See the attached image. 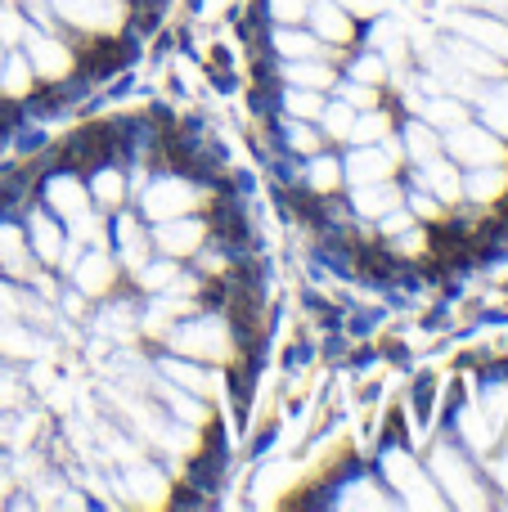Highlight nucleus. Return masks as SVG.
Returning <instances> with one entry per match:
<instances>
[{
  "instance_id": "obj_1",
  "label": "nucleus",
  "mask_w": 508,
  "mask_h": 512,
  "mask_svg": "<svg viewBox=\"0 0 508 512\" xmlns=\"http://www.w3.org/2000/svg\"><path fill=\"white\" fill-rule=\"evenodd\" d=\"M167 351L171 355H185V360H203V364H234L239 355V337H234L230 315H185L180 324L167 328Z\"/></svg>"
},
{
  "instance_id": "obj_2",
  "label": "nucleus",
  "mask_w": 508,
  "mask_h": 512,
  "mask_svg": "<svg viewBox=\"0 0 508 512\" xmlns=\"http://www.w3.org/2000/svg\"><path fill=\"white\" fill-rule=\"evenodd\" d=\"M216 194L207 189V180L180 176V171H158L140 194V216L144 221H171V216H189L194 207H212Z\"/></svg>"
},
{
  "instance_id": "obj_3",
  "label": "nucleus",
  "mask_w": 508,
  "mask_h": 512,
  "mask_svg": "<svg viewBox=\"0 0 508 512\" xmlns=\"http://www.w3.org/2000/svg\"><path fill=\"white\" fill-rule=\"evenodd\" d=\"M383 477L396 490V504L401 508H446V495L437 490L432 472H423V463L410 450H401V445H392L383 454Z\"/></svg>"
},
{
  "instance_id": "obj_4",
  "label": "nucleus",
  "mask_w": 508,
  "mask_h": 512,
  "mask_svg": "<svg viewBox=\"0 0 508 512\" xmlns=\"http://www.w3.org/2000/svg\"><path fill=\"white\" fill-rule=\"evenodd\" d=\"M428 472H432V481H437V490H446V504H455V508H482L486 504L473 463H468L455 445H432Z\"/></svg>"
},
{
  "instance_id": "obj_5",
  "label": "nucleus",
  "mask_w": 508,
  "mask_h": 512,
  "mask_svg": "<svg viewBox=\"0 0 508 512\" xmlns=\"http://www.w3.org/2000/svg\"><path fill=\"white\" fill-rule=\"evenodd\" d=\"M59 23L86 36H122L131 23V0H50Z\"/></svg>"
},
{
  "instance_id": "obj_6",
  "label": "nucleus",
  "mask_w": 508,
  "mask_h": 512,
  "mask_svg": "<svg viewBox=\"0 0 508 512\" xmlns=\"http://www.w3.org/2000/svg\"><path fill=\"white\" fill-rule=\"evenodd\" d=\"M23 54L32 63L36 81H50V86H63V81L77 77V50L68 41H59L54 32H41V27H27L23 36Z\"/></svg>"
},
{
  "instance_id": "obj_7",
  "label": "nucleus",
  "mask_w": 508,
  "mask_h": 512,
  "mask_svg": "<svg viewBox=\"0 0 508 512\" xmlns=\"http://www.w3.org/2000/svg\"><path fill=\"white\" fill-rule=\"evenodd\" d=\"M446 153L455 162H464V167H495V162H504V144L495 140L491 131H482V126L473 122H455L446 131Z\"/></svg>"
},
{
  "instance_id": "obj_8",
  "label": "nucleus",
  "mask_w": 508,
  "mask_h": 512,
  "mask_svg": "<svg viewBox=\"0 0 508 512\" xmlns=\"http://www.w3.org/2000/svg\"><path fill=\"white\" fill-rule=\"evenodd\" d=\"M149 239H153V248H158L162 256L189 261V256L212 239V230H207V221H198V216L189 212V216H171V221H153Z\"/></svg>"
},
{
  "instance_id": "obj_9",
  "label": "nucleus",
  "mask_w": 508,
  "mask_h": 512,
  "mask_svg": "<svg viewBox=\"0 0 508 512\" xmlns=\"http://www.w3.org/2000/svg\"><path fill=\"white\" fill-rule=\"evenodd\" d=\"M36 185H41V198H45V207H50L54 216H59L63 225L68 221H77L81 212H90V189L81 185V176L77 171H45L41 180H36Z\"/></svg>"
},
{
  "instance_id": "obj_10",
  "label": "nucleus",
  "mask_w": 508,
  "mask_h": 512,
  "mask_svg": "<svg viewBox=\"0 0 508 512\" xmlns=\"http://www.w3.org/2000/svg\"><path fill=\"white\" fill-rule=\"evenodd\" d=\"M23 230H27V248H32L36 265H59L63 256V243H68V230H63V221L50 212V207H27L23 216Z\"/></svg>"
},
{
  "instance_id": "obj_11",
  "label": "nucleus",
  "mask_w": 508,
  "mask_h": 512,
  "mask_svg": "<svg viewBox=\"0 0 508 512\" xmlns=\"http://www.w3.org/2000/svg\"><path fill=\"white\" fill-rule=\"evenodd\" d=\"M68 283L81 297H104L117 283V256L108 248H81V256L68 265Z\"/></svg>"
},
{
  "instance_id": "obj_12",
  "label": "nucleus",
  "mask_w": 508,
  "mask_h": 512,
  "mask_svg": "<svg viewBox=\"0 0 508 512\" xmlns=\"http://www.w3.org/2000/svg\"><path fill=\"white\" fill-rule=\"evenodd\" d=\"M117 490H126V504L158 508V504H167V472L149 459H131V463H122Z\"/></svg>"
},
{
  "instance_id": "obj_13",
  "label": "nucleus",
  "mask_w": 508,
  "mask_h": 512,
  "mask_svg": "<svg viewBox=\"0 0 508 512\" xmlns=\"http://www.w3.org/2000/svg\"><path fill=\"white\" fill-rule=\"evenodd\" d=\"M396 167H401V162L387 149H378V144H351V149L342 153V180H347V189L374 185V180H392Z\"/></svg>"
},
{
  "instance_id": "obj_14",
  "label": "nucleus",
  "mask_w": 508,
  "mask_h": 512,
  "mask_svg": "<svg viewBox=\"0 0 508 512\" xmlns=\"http://www.w3.org/2000/svg\"><path fill=\"white\" fill-rule=\"evenodd\" d=\"M36 270H41V265H36L32 248H27V230L14 216H0V274L14 283H32Z\"/></svg>"
},
{
  "instance_id": "obj_15",
  "label": "nucleus",
  "mask_w": 508,
  "mask_h": 512,
  "mask_svg": "<svg viewBox=\"0 0 508 512\" xmlns=\"http://www.w3.org/2000/svg\"><path fill=\"white\" fill-rule=\"evenodd\" d=\"M153 369H158V378L176 382L180 391H194V396H203V400L221 396V373H212L203 360H185V355H162Z\"/></svg>"
},
{
  "instance_id": "obj_16",
  "label": "nucleus",
  "mask_w": 508,
  "mask_h": 512,
  "mask_svg": "<svg viewBox=\"0 0 508 512\" xmlns=\"http://www.w3.org/2000/svg\"><path fill=\"white\" fill-rule=\"evenodd\" d=\"M0 360H54V342L36 328H27L23 319L0 315Z\"/></svg>"
},
{
  "instance_id": "obj_17",
  "label": "nucleus",
  "mask_w": 508,
  "mask_h": 512,
  "mask_svg": "<svg viewBox=\"0 0 508 512\" xmlns=\"http://www.w3.org/2000/svg\"><path fill=\"white\" fill-rule=\"evenodd\" d=\"M306 27H311L324 45H351L356 41V18H351L338 0H311V9H306Z\"/></svg>"
},
{
  "instance_id": "obj_18",
  "label": "nucleus",
  "mask_w": 508,
  "mask_h": 512,
  "mask_svg": "<svg viewBox=\"0 0 508 512\" xmlns=\"http://www.w3.org/2000/svg\"><path fill=\"white\" fill-rule=\"evenodd\" d=\"M153 391H158V400L167 405V418H176V423H185V427H207L212 423V409H207V400L203 396H194V391H180L176 382H167V378H158L153 382Z\"/></svg>"
},
{
  "instance_id": "obj_19",
  "label": "nucleus",
  "mask_w": 508,
  "mask_h": 512,
  "mask_svg": "<svg viewBox=\"0 0 508 512\" xmlns=\"http://www.w3.org/2000/svg\"><path fill=\"white\" fill-rule=\"evenodd\" d=\"M401 185L396 180H374V185H351V216L356 221H378L392 207H401Z\"/></svg>"
},
{
  "instance_id": "obj_20",
  "label": "nucleus",
  "mask_w": 508,
  "mask_h": 512,
  "mask_svg": "<svg viewBox=\"0 0 508 512\" xmlns=\"http://www.w3.org/2000/svg\"><path fill=\"white\" fill-rule=\"evenodd\" d=\"M410 180H414L419 189H428V194L437 198V203H455V198L464 194V180H459V171L450 167V162L441 158V153H437V158L414 162V176H410Z\"/></svg>"
},
{
  "instance_id": "obj_21",
  "label": "nucleus",
  "mask_w": 508,
  "mask_h": 512,
  "mask_svg": "<svg viewBox=\"0 0 508 512\" xmlns=\"http://www.w3.org/2000/svg\"><path fill=\"white\" fill-rule=\"evenodd\" d=\"M113 239H117V265H126V270H140V265L149 261L153 239H149V230H144V216H131V212L117 216Z\"/></svg>"
},
{
  "instance_id": "obj_22",
  "label": "nucleus",
  "mask_w": 508,
  "mask_h": 512,
  "mask_svg": "<svg viewBox=\"0 0 508 512\" xmlns=\"http://www.w3.org/2000/svg\"><path fill=\"white\" fill-rule=\"evenodd\" d=\"M279 81L284 86H306V90H333L338 86V68L329 59H279Z\"/></svg>"
},
{
  "instance_id": "obj_23",
  "label": "nucleus",
  "mask_w": 508,
  "mask_h": 512,
  "mask_svg": "<svg viewBox=\"0 0 508 512\" xmlns=\"http://www.w3.org/2000/svg\"><path fill=\"white\" fill-rule=\"evenodd\" d=\"M450 27H455V36H464V41L508 59V23H495V18H486V14H455Z\"/></svg>"
},
{
  "instance_id": "obj_24",
  "label": "nucleus",
  "mask_w": 508,
  "mask_h": 512,
  "mask_svg": "<svg viewBox=\"0 0 508 512\" xmlns=\"http://www.w3.org/2000/svg\"><path fill=\"white\" fill-rule=\"evenodd\" d=\"M90 203L99 207V212H122V198H126V176H122V167L117 162H104V167H95L90 171Z\"/></svg>"
},
{
  "instance_id": "obj_25",
  "label": "nucleus",
  "mask_w": 508,
  "mask_h": 512,
  "mask_svg": "<svg viewBox=\"0 0 508 512\" xmlns=\"http://www.w3.org/2000/svg\"><path fill=\"white\" fill-rule=\"evenodd\" d=\"M270 45H275L279 59H315V54L324 50L320 36H315L311 27H297V23H275Z\"/></svg>"
},
{
  "instance_id": "obj_26",
  "label": "nucleus",
  "mask_w": 508,
  "mask_h": 512,
  "mask_svg": "<svg viewBox=\"0 0 508 512\" xmlns=\"http://www.w3.org/2000/svg\"><path fill=\"white\" fill-rule=\"evenodd\" d=\"M0 95L14 99V104H27L36 95V72L27 63L23 50H5V72H0Z\"/></svg>"
},
{
  "instance_id": "obj_27",
  "label": "nucleus",
  "mask_w": 508,
  "mask_h": 512,
  "mask_svg": "<svg viewBox=\"0 0 508 512\" xmlns=\"http://www.w3.org/2000/svg\"><path fill=\"white\" fill-rule=\"evenodd\" d=\"M446 54H450V63H455L459 72H468V77H500V59H495L491 50H482V45H473V41H450L446 45Z\"/></svg>"
},
{
  "instance_id": "obj_28",
  "label": "nucleus",
  "mask_w": 508,
  "mask_h": 512,
  "mask_svg": "<svg viewBox=\"0 0 508 512\" xmlns=\"http://www.w3.org/2000/svg\"><path fill=\"white\" fill-rule=\"evenodd\" d=\"M99 337H113V346H131L135 333H140V319H135L131 306H104L95 315Z\"/></svg>"
},
{
  "instance_id": "obj_29",
  "label": "nucleus",
  "mask_w": 508,
  "mask_h": 512,
  "mask_svg": "<svg viewBox=\"0 0 508 512\" xmlns=\"http://www.w3.org/2000/svg\"><path fill=\"white\" fill-rule=\"evenodd\" d=\"M306 189L320 198L338 194V189H347V180H342V158H324V153H311V162H306Z\"/></svg>"
},
{
  "instance_id": "obj_30",
  "label": "nucleus",
  "mask_w": 508,
  "mask_h": 512,
  "mask_svg": "<svg viewBox=\"0 0 508 512\" xmlns=\"http://www.w3.org/2000/svg\"><path fill=\"white\" fill-rule=\"evenodd\" d=\"M180 274H185V270H180L176 256H162V252H158V261L149 256V261H144L140 270H135V283H140V288L153 297V292H171V288H176Z\"/></svg>"
},
{
  "instance_id": "obj_31",
  "label": "nucleus",
  "mask_w": 508,
  "mask_h": 512,
  "mask_svg": "<svg viewBox=\"0 0 508 512\" xmlns=\"http://www.w3.org/2000/svg\"><path fill=\"white\" fill-rule=\"evenodd\" d=\"M279 108H284V117H297V122H320L324 99H320V90L284 86V90H279Z\"/></svg>"
},
{
  "instance_id": "obj_32",
  "label": "nucleus",
  "mask_w": 508,
  "mask_h": 512,
  "mask_svg": "<svg viewBox=\"0 0 508 512\" xmlns=\"http://www.w3.org/2000/svg\"><path fill=\"white\" fill-rule=\"evenodd\" d=\"M401 149H405V158L410 162H423V158H437L441 140H437V131H432L423 117H414V122L405 126V135H401Z\"/></svg>"
},
{
  "instance_id": "obj_33",
  "label": "nucleus",
  "mask_w": 508,
  "mask_h": 512,
  "mask_svg": "<svg viewBox=\"0 0 508 512\" xmlns=\"http://www.w3.org/2000/svg\"><path fill=\"white\" fill-rule=\"evenodd\" d=\"M504 189H508V171H500V167H473V176L464 180V194L473 198V203H491Z\"/></svg>"
},
{
  "instance_id": "obj_34",
  "label": "nucleus",
  "mask_w": 508,
  "mask_h": 512,
  "mask_svg": "<svg viewBox=\"0 0 508 512\" xmlns=\"http://www.w3.org/2000/svg\"><path fill=\"white\" fill-rule=\"evenodd\" d=\"M351 495H333V508H396V499L392 495H378V481H369V477H360V481H351Z\"/></svg>"
},
{
  "instance_id": "obj_35",
  "label": "nucleus",
  "mask_w": 508,
  "mask_h": 512,
  "mask_svg": "<svg viewBox=\"0 0 508 512\" xmlns=\"http://www.w3.org/2000/svg\"><path fill=\"white\" fill-rule=\"evenodd\" d=\"M410 108L428 126H455V122H464V108H459L455 99H441V90H437V99H414L410 95Z\"/></svg>"
},
{
  "instance_id": "obj_36",
  "label": "nucleus",
  "mask_w": 508,
  "mask_h": 512,
  "mask_svg": "<svg viewBox=\"0 0 508 512\" xmlns=\"http://www.w3.org/2000/svg\"><path fill=\"white\" fill-rule=\"evenodd\" d=\"M392 135V117L378 113V108H365V113H356V126H351V140L347 144H378Z\"/></svg>"
},
{
  "instance_id": "obj_37",
  "label": "nucleus",
  "mask_w": 508,
  "mask_h": 512,
  "mask_svg": "<svg viewBox=\"0 0 508 512\" xmlns=\"http://www.w3.org/2000/svg\"><path fill=\"white\" fill-rule=\"evenodd\" d=\"M320 126H324V140H351V126H356V108L347 104V99H338V104H324L320 113Z\"/></svg>"
},
{
  "instance_id": "obj_38",
  "label": "nucleus",
  "mask_w": 508,
  "mask_h": 512,
  "mask_svg": "<svg viewBox=\"0 0 508 512\" xmlns=\"http://www.w3.org/2000/svg\"><path fill=\"white\" fill-rule=\"evenodd\" d=\"M284 144L293 153H306V158H311V153H320L324 131H315L311 122H297V117H288V122H284Z\"/></svg>"
},
{
  "instance_id": "obj_39",
  "label": "nucleus",
  "mask_w": 508,
  "mask_h": 512,
  "mask_svg": "<svg viewBox=\"0 0 508 512\" xmlns=\"http://www.w3.org/2000/svg\"><path fill=\"white\" fill-rule=\"evenodd\" d=\"M347 77L351 81H360V86H383V77H387V63H383V54H356V59L347 63Z\"/></svg>"
},
{
  "instance_id": "obj_40",
  "label": "nucleus",
  "mask_w": 508,
  "mask_h": 512,
  "mask_svg": "<svg viewBox=\"0 0 508 512\" xmlns=\"http://www.w3.org/2000/svg\"><path fill=\"white\" fill-rule=\"evenodd\" d=\"M27 27L32 23L23 18V9H14V0H5V5H0V45H5V50H18Z\"/></svg>"
},
{
  "instance_id": "obj_41",
  "label": "nucleus",
  "mask_w": 508,
  "mask_h": 512,
  "mask_svg": "<svg viewBox=\"0 0 508 512\" xmlns=\"http://www.w3.org/2000/svg\"><path fill=\"white\" fill-rule=\"evenodd\" d=\"M18 9H23V18H32V27H41V32L59 27V14H54L50 0H18Z\"/></svg>"
},
{
  "instance_id": "obj_42",
  "label": "nucleus",
  "mask_w": 508,
  "mask_h": 512,
  "mask_svg": "<svg viewBox=\"0 0 508 512\" xmlns=\"http://www.w3.org/2000/svg\"><path fill=\"white\" fill-rule=\"evenodd\" d=\"M306 9H311V0H266V14L275 23H306Z\"/></svg>"
},
{
  "instance_id": "obj_43",
  "label": "nucleus",
  "mask_w": 508,
  "mask_h": 512,
  "mask_svg": "<svg viewBox=\"0 0 508 512\" xmlns=\"http://www.w3.org/2000/svg\"><path fill=\"white\" fill-rule=\"evenodd\" d=\"M482 108H486V122H491L500 135H508V90L482 95Z\"/></svg>"
},
{
  "instance_id": "obj_44",
  "label": "nucleus",
  "mask_w": 508,
  "mask_h": 512,
  "mask_svg": "<svg viewBox=\"0 0 508 512\" xmlns=\"http://www.w3.org/2000/svg\"><path fill=\"white\" fill-rule=\"evenodd\" d=\"M410 225H419V221H414V212H410L405 203H401V207H392L387 216H378V230H383V239H396V234H405Z\"/></svg>"
},
{
  "instance_id": "obj_45",
  "label": "nucleus",
  "mask_w": 508,
  "mask_h": 512,
  "mask_svg": "<svg viewBox=\"0 0 508 512\" xmlns=\"http://www.w3.org/2000/svg\"><path fill=\"white\" fill-rule=\"evenodd\" d=\"M23 400H27V387L14 378V373H0V414L5 409H23Z\"/></svg>"
},
{
  "instance_id": "obj_46",
  "label": "nucleus",
  "mask_w": 508,
  "mask_h": 512,
  "mask_svg": "<svg viewBox=\"0 0 508 512\" xmlns=\"http://www.w3.org/2000/svg\"><path fill=\"white\" fill-rule=\"evenodd\" d=\"M369 41L378 45V50H392V54H401V23L396 18H383V23L369 32Z\"/></svg>"
},
{
  "instance_id": "obj_47",
  "label": "nucleus",
  "mask_w": 508,
  "mask_h": 512,
  "mask_svg": "<svg viewBox=\"0 0 508 512\" xmlns=\"http://www.w3.org/2000/svg\"><path fill=\"white\" fill-rule=\"evenodd\" d=\"M374 90H378V86H360V81H351V77L342 81V99H347V104L356 108V113H360V108H374V104H378Z\"/></svg>"
},
{
  "instance_id": "obj_48",
  "label": "nucleus",
  "mask_w": 508,
  "mask_h": 512,
  "mask_svg": "<svg viewBox=\"0 0 508 512\" xmlns=\"http://www.w3.org/2000/svg\"><path fill=\"white\" fill-rule=\"evenodd\" d=\"M459 432H464V441L473 445V450H486V445L495 441V432H491V427H482V423H477V414H464V423H459Z\"/></svg>"
},
{
  "instance_id": "obj_49",
  "label": "nucleus",
  "mask_w": 508,
  "mask_h": 512,
  "mask_svg": "<svg viewBox=\"0 0 508 512\" xmlns=\"http://www.w3.org/2000/svg\"><path fill=\"white\" fill-rule=\"evenodd\" d=\"M410 212H414V221H432V216H441V203L428 194V189L414 185V194H410Z\"/></svg>"
},
{
  "instance_id": "obj_50",
  "label": "nucleus",
  "mask_w": 508,
  "mask_h": 512,
  "mask_svg": "<svg viewBox=\"0 0 508 512\" xmlns=\"http://www.w3.org/2000/svg\"><path fill=\"white\" fill-rule=\"evenodd\" d=\"M342 9H347L351 18H383L387 14V5H392V0H338Z\"/></svg>"
},
{
  "instance_id": "obj_51",
  "label": "nucleus",
  "mask_w": 508,
  "mask_h": 512,
  "mask_svg": "<svg viewBox=\"0 0 508 512\" xmlns=\"http://www.w3.org/2000/svg\"><path fill=\"white\" fill-rule=\"evenodd\" d=\"M63 315H72V319H81V315H86V297H81L77 288H68V292H63Z\"/></svg>"
},
{
  "instance_id": "obj_52",
  "label": "nucleus",
  "mask_w": 508,
  "mask_h": 512,
  "mask_svg": "<svg viewBox=\"0 0 508 512\" xmlns=\"http://www.w3.org/2000/svg\"><path fill=\"white\" fill-rule=\"evenodd\" d=\"M9 490H14V472H9V463L0 459V504L9 499Z\"/></svg>"
},
{
  "instance_id": "obj_53",
  "label": "nucleus",
  "mask_w": 508,
  "mask_h": 512,
  "mask_svg": "<svg viewBox=\"0 0 508 512\" xmlns=\"http://www.w3.org/2000/svg\"><path fill=\"white\" fill-rule=\"evenodd\" d=\"M9 432H14V418H5V414H0V445L9 441Z\"/></svg>"
},
{
  "instance_id": "obj_54",
  "label": "nucleus",
  "mask_w": 508,
  "mask_h": 512,
  "mask_svg": "<svg viewBox=\"0 0 508 512\" xmlns=\"http://www.w3.org/2000/svg\"><path fill=\"white\" fill-rule=\"evenodd\" d=\"M491 5H495V9H504V14H508V0H491Z\"/></svg>"
},
{
  "instance_id": "obj_55",
  "label": "nucleus",
  "mask_w": 508,
  "mask_h": 512,
  "mask_svg": "<svg viewBox=\"0 0 508 512\" xmlns=\"http://www.w3.org/2000/svg\"><path fill=\"white\" fill-rule=\"evenodd\" d=\"M0 72H5V45H0Z\"/></svg>"
}]
</instances>
